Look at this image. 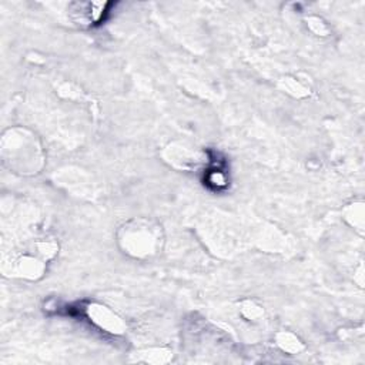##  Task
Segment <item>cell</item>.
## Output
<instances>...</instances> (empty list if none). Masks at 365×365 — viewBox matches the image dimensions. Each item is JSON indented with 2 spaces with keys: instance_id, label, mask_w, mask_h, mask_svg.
<instances>
[{
  "instance_id": "cell-3",
  "label": "cell",
  "mask_w": 365,
  "mask_h": 365,
  "mask_svg": "<svg viewBox=\"0 0 365 365\" xmlns=\"http://www.w3.org/2000/svg\"><path fill=\"white\" fill-rule=\"evenodd\" d=\"M87 317L96 327L106 333L120 335L126 331V324L123 320L117 317L107 307L100 306V304H90L87 307Z\"/></svg>"
},
{
  "instance_id": "cell-2",
  "label": "cell",
  "mask_w": 365,
  "mask_h": 365,
  "mask_svg": "<svg viewBox=\"0 0 365 365\" xmlns=\"http://www.w3.org/2000/svg\"><path fill=\"white\" fill-rule=\"evenodd\" d=\"M2 154L5 163L19 173H36L43 163L36 137L22 129L9 130L4 136Z\"/></svg>"
},
{
  "instance_id": "cell-7",
  "label": "cell",
  "mask_w": 365,
  "mask_h": 365,
  "mask_svg": "<svg viewBox=\"0 0 365 365\" xmlns=\"http://www.w3.org/2000/svg\"><path fill=\"white\" fill-rule=\"evenodd\" d=\"M241 313L245 314V317L249 318L250 321H254V320H257L263 314V310H261V307L256 306L253 301H247L245 306H242Z\"/></svg>"
},
{
  "instance_id": "cell-5",
  "label": "cell",
  "mask_w": 365,
  "mask_h": 365,
  "mask_svg": "<svg viewBox=\"0 0 365 365\" xmlns=\"http://www.w3.org/2000/svg\"><path fill=\"white\" fill-rule=\"evenodd\" d=\"M13 271L19 277L36 280V278L43 276L44 263H43V260H40L35 256H23V257H20L15 261Z\"/></svg>"
},
{
  "instance_id": "cell-1",
  "label": "cell",
  "mask_w": 365,
  "mask_h": 365,
  "mask_svg": "<svg viewBox=\"0 0 365 365\" xmlns=\"http://www.w3.org/2000/svg\"><path fill=\"white\" fill-rule=\"evenodd\" d=\"M161 230L147 220H132L118 231L120 247L135 259H150L161 249Z\"/></svg>"
},
{
  "instance_id": "cell-6",
  "label": "cell",
  "mask_w": 365,
  "mask_h": 365,
  "mask_svg": "<svg viewBox=\"0 0 365 365\" xmlns=\"http://www.w3.org/2000/svg\"><path fill=\"white\" fill-rule=\"evenodd\" d=\"M277 345L288 354H295L302 349V342L292 333L287 331H283L277 335Z\"/></svg>"
},
{
  "instance_id": "cell-4",
  "label": "cell",
  "mask_w": 365,
  "mask_h": 365,
  "mask_svg": "<svg viewBox=\"0 0 365 365\" xmlns=\"http://www.w3.org/2000/svg\"><path fill=\"white\" fill-rule=\"evenodd\" d=\"M79 25H93L100 22L106 12V4H76L70 11Z\"/></svg>"
}]
</instances>
